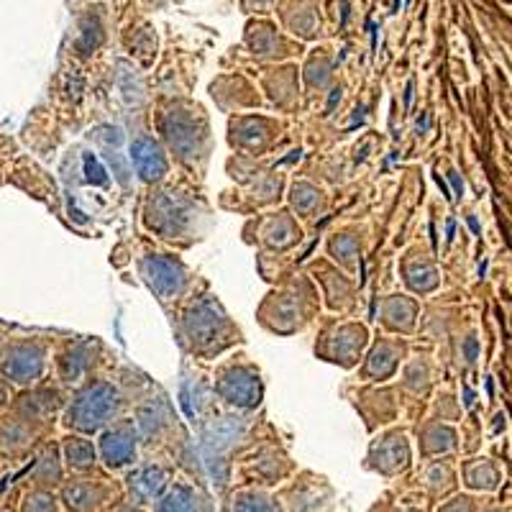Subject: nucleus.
<instances>
[{"label":"nucleus","instance_id":"1","mask_svg":"<svg viewBox=\"0 0 512 512\" xmlns=\"http://www.w3.org/2000/svg\"><path fill=\"white\" fill-rule=\"evenodd\" d=\"M118 408H121V397H118L116 387L95 382L75 397L64 423L82 433H95L118 413Z\"/></svg>","mask_w":512,"mask_h":512},{"label":"nucleus","instance_id":"2","mask_svg":"<svg viewBox=\"0 0 512 512\" xmlns=\"http://www.w3.org/2000/svg\"><path fill=\"white\" fill-rule=\"evenodd\" d=\"M47 349L39 341H11L0 346V374L18 387H31L44 372Z\"/></svg>","mask_w":512,"mask_h":512},{"label":"nucleus","instance_id":"3","mask_svg":"<svg viewBox=\"0 0 512 512\" xmlns=\"http://www.w3.org/2000/svg\"><path fill=\"white\" fill-rule=\"evenodd\" d=\"M223 326H226V318L221 315L218 305H213L210 300H200L198 305H192V308L187 310L185 328L187 336L192 338V344H213Z\"/></svg>","mask_w":512,"mask_h":512},{"label":"nucleus","instance_id":"4","mask_svg":"<svg viewBox=\"0 0 512 512\" xmlns=\"http://www.w3.org/2000/svg\"><path fill=\"white\" fill-rule=\"evenodd\" d=\"M144 274L149 285L162 297H175L185 287V269L175 259H164V256H149L144 259Z\"/></svg>","mask_w":512,"mask_h":512},{"label":"nucleus","instance_id":"5","mask_svg":"<svg viewBox=\"0 0 512 512\" xmlns=\"http://www.w3.org/2000/svg\"><path fill=\"white\" fill-rule=\"evenodd\" d=\"M105 500H108V487L103 482L77 479L62 487V502L70 512H98Z\"/></svg>","mask_w":512,"mask_h":512},{"label":"nucleus","instance_id":"6","mask_svg":"<svg viewBox=\"0 0 512 512\" xmlns=\"http://www.w3.org/2000/svg\"><path fill=\"white\" fill-rule=\"evenodd\" d=\"M100 456H103L105 466L111 469H123V466L134 464L136 461V436L128 425H118L113 431H108L100 441Z\"/></svg>","mask_w":512,"mask_h":512},{"label":"nucleus","instance_id":"7","mask_svg":"<svg viewBox=\"0 0 512 512\" xmlns=\"http://www.w3.org/2000/svg\"><path fill=\"white\" fill-rule=\"evenodd\" d=\"M221 395L226 402L239 405V408H254L259 397H262V387L259 379L249 369H231L221 382Z\"/></svg>","mask_w":512,"mask_h":512},{"label":"nucleus","instance_id":"8","mask_svg":"<svg viewBox=\"0 0 512 512\" xmlns=\"http://www.w3.org/2000/svg\"><path fill=\"white\" fill-rule=\"evenodd\" d=\"M131 162H134L141 180L146 182L162 180L164 172H167V159H164L162 149L152 139H146V136L131 144Z\"/></svg>","mask_w":512,"mask_h":512},{"label":"nucleus","instance_id":"9","mask_svg":"<svg viewBox=\"0 0 512 512\" xmlns=\"http://www.w3.org/2000/svg\"><path fill=\"white\" fill-rule=\"evenodd\" d=\"M34 441V428L26 420L13 415L0 418V456H21Z\"/></svg>","mask_w":512,"mask_h":512},{"label":"nucleus","instance_id":"10","mask_svg":"<svg viewBox=\"0 0 512 512\" xmlns=\"http://www.w3.org/2000/svg\"><path fill=\"white\" fill-rule=\"evenodd\" d=\"M128 487H131L134 502H139V505L154 502L167 489V472H164L162 466H144V469H139L134 477L128 479Z\"/></svg>","mask_w":512,"mask_h":512},{"label":"nucleus","instance_id":"11","mask_svg":"<svg viewBox=\"0 0 512 512\" xmlns=\"http://www.w3.org/2000/svg\"><path fill=\"white\" fill-rule=\"evenodd\" d=\"M408 443L402 436H387L372 448V461L382 474L400 472L402 466L408 464Z\"/></svg>","mask_w":512,"mask_h":512},{"label":"nucleus","instance_id":"12","mask_svg":"<svg viewBox=\"0 0 512 512\" xmlns=\"http://www.w3.org/2000/svg\"><path fill=\"white\" fill-rule=\"evenodd\" d=\"M154 512H208V502L198 489L177 484V487L169 489L167 495L159 497Z\"/></svg>","mask_w":512,"mask_h":512},{"label":"nucleus","instance_id":"13","mask_svg":"<svg viewBox=\"0 0 512 512\" xmlns=\"http://www.w3.org/2000/svg\"><path fill=\"white\" fill-rule=\"evenodd\" d=\"M57 397H59L57 392H49V390H39V392H31V395H24L16 402V415L21 420H26L29 425L41 423V420H47L49 415L59 408Z\"/></svg>","mask_w":512,"mask_h":512},{"label":"nucleus","instance_id":"14","mask_svg":"<svg viewBox=\"0 0 512 512\" xmlns=\"http://www.w3.org/2000/svg\"><path fill=\"white\" fill-rule=\"evenodd\" d=\"M31 482L36 484V489L57 487V484L62 482V464H59L54 448H44V454L36 459L34 472H31Z\"/></svg>","mask_w":512,"mask_h":512},{"label":"nucleus","instance_id":"15","mask_svg":"<svg viewBox=\"0 0 512 512\" xmlns=\"http://www.w3.org/2000/svg\"><path fill=\"white\" fill-rule=\"evenodd\" d=\"M64 461L75 472H90L95 466V446L88 438H67V443H64Z\"/></svg>","mask_w":512,"mask_h":512},{"label":"nucleus","instance_id":"16","mask_svg":"<svg viewBox=\"0 0 512 512\" xmlns=\"http://www.w3.org/2000/svg\"><path fill=\"white\" fill-rule=\"evenodd\" d=\"M228 512H277V507L262 492H239L228 502Z\"/></svg>","mask_w":512,"mask_h":512},{"label":"nucleus","instance_id":"17","mask_svg":"<svg viewBox=\"0 0 512 512\" xmlns=\"http://www.w3.org/2000/svg\"><path fill=\"white\" fill-rule=\"evenodd\" d=\"M236 436H239V425L218 423V425H213V428L208 431V436H205V448H208L210 454H213V451L218 454V451H221V448H226Z\"/></svg>","mask_w":512,"mask_h":512},{"label":"nucleus","instance_id":"18","mask_svg":"<svg viewBox=\"0 0 512 512\" xmlns=\"http://www.w3.org/2000/svg\"><path fill=\"white\" fill-rule=\"evenodd\" d=\"M21 512H59V505L52 492H47V489H34V492H29L24 497Z\"/></svg>","mask_w":512,"mask_h":512},{"label":"nucleus","instance_id":"19","mask_svg":"<svg viewBox=\"0 0 512 512\" xmlns=\"http://www.w3.org/2000/svg\"><path fill=\"white\" fill-rule=\"evenodd\" d=\"M397 359L395 354H390V346H382V349L374 351L372 361H369V372L374 374V377H387V374L395 369Z\"/></svg>","mask_w":512,"mask_h":512},{"label":"nucleus","instance_id":"20","mask_svg":"<svg viewBox=\"0 0 512 512\" xmlns=\"http://www.w3.org/2000/svg\"><path fill=\"white\" fill-rule=\"evenodd\" d=\"M85 175H88V180L95 182V185H105V182H108V175H105L103 164H100L98 157H93V154H88V157H85Z\"/></svg>","mask_w":512,"mask_h":512},{"label":"nucleus","instance_id":"21","mask_svg":"<svg viewBox=\"0 0 512 512\" xmlns=\"http://www.w3.org/2000/svg\"><path fill=\"white\" fill-rule=\"evenodd\" d=\"M295 192H300V198L295 195V205L303 210V213H305V210H310V208H315V205H318V192H315L310 185H297Z\"/></svg>","mask_w":512,"mask_h":512},{"label":"nucleus","instance_id":"22","mask_svg":"<svg viewBox=\"0 0 512 512\" xmlns=\"http://www.w3.org/2000/svg\"><path fill=\"white\" fill-rule=\"evenodd\" d=\"M333 254H341V259H344V262H349L351 256L356 254V249H359V246H356V239H349V236H346V239H338V241H333Z\"/></svg>","mask_w":512,"mask_h":512},{"label":"nucleus","instance_id":"23","mask_svg":"<svg viewBox=\"0 0 512 512\" xmlns=\"http://www.w3.org/2000/svg\"><path fill=\"white\" fill-rule=\"evenodd\" d=\"M8 384L11 382H8V379L0 374V410L6 408L8 402H11V390H8Z\"/></svg>","mask_w":512,"mask_h":512},{"label":"nucleus","instance_id":"24","mask_svg":"<svg viewBox=\"0 0 512 512\" xmlns=\"http://www.w3.org/2000/svg\"><path fill=\"white\" fill-rule=\"evenodd\" d=\"M448 177H451V182H454V187H456V190H459V195H461V192H464V185H461V182L456 180V175H448Z\"/></svg>","mask_w":512,"mask_h":512},{"label":"nucleus","instance_id":"25","mask_svg":"<svg viewBox=\"0 0 512 512\" xmlns=\"http://www.w3.org/2000/svg\"><path fill=\"white\" fill-rule=\"evenodd\" d=\"M121 512H141L139 507H134V505H128V507H121Z\"/></svg>","mask_w":512,"mask_h":512},{"label":"nucleus","instance_id":"26","mask_svg":"<svg viewBox=\"0 0 512 512\" xmlns=\"http://www.w3.org/2000/svg\"><path fill=\"white\" fill-rule=\"evenodd\" d=\"M469 226H472L474 233H479V226H477V221H474V218H469Z\"/></svg>","mask_w":512,"mask_h":512}]
</instances>
